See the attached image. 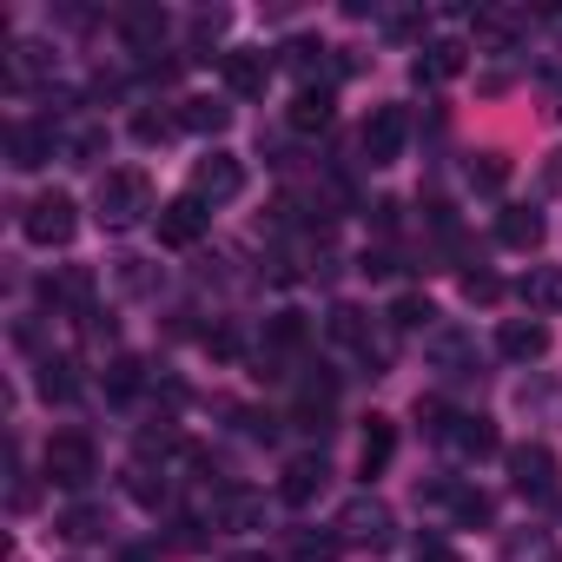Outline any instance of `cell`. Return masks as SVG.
<instances>
[{"mask_svg":"<svg viewBox=\"0 0 562 562\" xmlns=\"http://www.w3.org/2000/svg\"><path fill=\"white\" fill-rule=\"evenodd\" d=\"M430 318H437V312H430V299H417V292H404V299L391 305V325H397V331H424V338H430V331H437Z\"/></svg>","mask_w":562,"mask_h":562,"instance_id":"cell-28","label":"cell"},{"mask_svg":"<svg viewBox=\"0 0 562 562\" xmlns=\"http://www.w3.org/2000/svg\"><path fill=\"white\" fill-rule=\"evenodd\" d=\"M542 232H549V225H542V212H536V205H503V218H496V238H503L509 251H536V245H542Z\"/></svg>","mask_w":562,"mask_h":562,"instance_id":"cell-19","label":"cell"},{"mask_svg":"<svg viewBox=\"0 0 562 562\" xmlns=\"http://www.w3.org/2000/svg\"><path fill=\"white\" fill-rule=\"evenodd\" d=\"M265 338H271V345H299V338H305V318H299V312L271 318V331H265Z\"/></svg>","mask_w":562,"mask_h":562,"instance_id":"cell-39","label":"cell"},{"mask_svg":"<svg viewBox=\"0 0 562 562\" xmlns=\"http://www.w3.org/2000/svg\"><path fill=\"white\" fill-rule=\"evenodd\" d=\"M166 41V14H153V8H139V14H126V47H139V54H153Z\"/></svg>","mask_w":562,"mask_h":562,"instance_id":"cell-27","label":"cell"},{"mask_svg":"<svg viewBox=\"0 0 562 562\" xmlns=\"http://www.w3.org/2000/svg\"><path fill=\"white\" fill-rule=\"evenodd\" d=\"M463 74V41H430L417 60H411V80L417 87H443V80H457Z\"/></svg>","mask_w":562,"mask_h":562,"instance_id":"cell-17","label":"cell"},{"mask_svg":"<svg viewBox=\"0 0 562 562\" xmlns=\"http://www.w3.org/2000/svg\"><path fill=\"white\" fill-rule=\"evenodd\" d=\"M60 536H67V542H87V536H100V509H93V503H74V509L60 516Z\"/></svg>","mask_w":562,"mask_h":562,"instance_id":"cell-34","label":"cell"},{"mask_svg":"<svg viewBox=\"0 0 562 562\" xmlns=\"http://www.w3.org/2000/svg\"><path fill=\"white\" fill-rule=\"evenodd\" d=\"M218 67H225V87H232L238 100H258V93L271 87V54H265V47H232Z\"/></svg>","mask_w":562,"mask_h":562,"instance_id":"cell-11","label":"cell"},{"mask_svg":"<svg viewBox=\"0 0 562 562\" xmlns=\"http://www.w3.org/2000/svg\"><path fill=\"white\" fill-rule=\"evenodd\" d=\"M509 490H516L522 503H555V490H562L555 450H549V443H516V450H509Z\"/></svg>","mask_w":562,"mask_h":562,"instance_id":"cell-3","label":"cell"},{"mask_svg":"<svg viewBox=\"0 0 562 562\" xmlns=\"http://www.w3.org/2000/svg\"><path fill=\"white\" fill-rule=\"evenodd\" d=\"M417 562H463V555H457L450 542H437V536H430V542H417Z\"/></svg>","mask_w":562,"mask_h":562,"instance_id":"cell-41","label":"cell"},{"mask_svg":"<svg viewBox=\"0 0 562 562\" xmlns=\"http://www.w3.org/2000/svg\"><path fill=\"white\" fill-rule=\"evenodd\" d=\"M179 126H186V133H225V126H232V106H218V100H186V106H179Z\"/></svg>","mask_w":562,"mask_h":562,"instance_id":"cell-25","label":"cell"},{"mask_svg":"<svg viewBox=\"0 0 562 562\" xmlns=\"http://www.w3.org/2000/svg\"><path fill=\"white\" fill-rule=\"evenodd\" d=\"M516 299L529 305V318L562 312V265H529V271H522V285H516Z\"/></svg>","mask_w":562,"mask_h":562,"instance_id":"cell-15","label":"cell"},{"mask_svg":"<svg viewBox=\"0 0 562 562\" xmlns=\"http://www.w3.org/2000/svg\"><path fill=\"white\" fill-rule=\"evenodd\" d=\"M325 483H331L325 457H292V463H285V476H278V496H285L292 509H305V503H312Z\"/></svg>","mask_w":562,"mask_h":562,"instance_id":"cell-16","label":"cell"},{"mask_svg":"<svg viewBox=\"0 0 562 562\" xmlns=\"http://www.w3.org/2000/svg\"><path fill=\"white\" fill-rule=\"evenodd\" d=\"M325 331H331L338 345H358V351H371V318H364L358 305H331V318H325Z\"/></svg>","mask_w":562,"mask_h":562,"instance_id":"cell-24","label":"cell"},{"mask_svg":"<svg viewBox=\"0 0 562 562\" xmlns=\"http://www.w3.org/2000/svg\"><path fill=\"white\" fill-rule=\"evenodd\" d=\"M126 496H133V503H146V509H159L172 490H166V476H153L146 463H133V470H126Z\"/></svg>","mask_w":562,"mask_h":562,"instance_id":"cell-31","label":"cell"},{"mask_svg":"<svg viewBox=\"0 0 562 562\" xmlns=\"http://www.w3.org/2000/svg\"><path fill=\"white\" fill-rule=\"evenodd\" d=\"M93 271H80V265H67V271H54V278H41V305L47 312H74V318H93Z\"/></svg>","mask_w":562,"mask_h":562,"instance_id":"cell-7","label":"cell"},{"mask_svg":"<svg viewBox=\"0 0 562 562\" xmlns=\"http://www.w3.org/2000/svg\"><path fill=\"white\" fill-rule=\"evenodd\" d=\"M238 192H245V166H238L232 153H205V159L192 166V199L225 205V199H238Z\"/></svg>","mask_w":562,"mask_h":562,"instance_id":"cell-8","label":"cell"},{"mask_svg":"<svg viewBox=\"0 0 562 562\" xmlns=\"http://www.w3.org/2000/svg\"><path fill=\"white\" fill-rule=\"evenodd\" d=\"M41 470H47V483H60V490H87V483L100 476V450H93V437H80V430H60V437L47 443Z\"/></svg>","mask_w":562,"mask_h":562,"instance_id":"cell-2","label":"cell"},{"mask_svg":"<svg viewBox=\"0 0 562 562\" xmlns=\"http://www.w3.org/2000/svg\"><path fill=\"white\" fill-rule=\"evenodd\" d=\"M139 384H146V364L139 358H113L106 364V397H133Z\"/></svg>","mask_w":562,"mask_h":562,"instance_id":"cell-32","label":"cell"},{"mask_svg":"<svg viewBox=\"0 0 562 562\" xmlns=\"http://www.w3.org/2000/svg\"><path fill=\"white\" fill-rule=\"evenodd\" d=\"M218 34H225V14H199V21H192V41H199V47L218 41Z\"/></svg>","mask_w":562,"mask_h":562,"instance_id":"cell-40","label":"cell"},{"mask_svg":"<svg viewBox=\"0 0 562 562\" xmlns=\"http://www.w3.org/2000/svg\"><path fill=\"white\" fill-rule=\"evenodd\" d=\"M278 60H285L292 74H305V80H312V74L325 67V47H318V41H285V47H278Z\"/></svg>","mask_w":562,"mask_h":562,"instance_id":"cell-33","label":"cell"},{"mask_svg":"<svg viewBox=\"0 0 562 562\" xmlns=\"http://www.w3.org/2000/svg\"><path fill=\"white\" fill-rule=\"evenodd\" d=\"M424 351H430V364H437L443 378H476V338H470V331L437 325V331L424 338Z\"/></svg>","mask_w":562,"mask_h":562,"instance_id":"cell-10","label":"cell"},{"mask_svg":"<svg viewBox=\"0 0 562 562\" xmlns=\"http://www.w3.org/2000/svg\"><path fill=\"white\" fill-rule=\"evenodd\" d=\"M166 133H172V120H159V113H139V120H133V139H139V146H159Z\"/></svg>","mask_w":562,"mask_h":562,"instance_id":"cell-38","label":"cell"},{"mask_svg":"<svg viewBox=\"0 0 562 562\" xmlns=\"http://www.w3.org/2000/svg\"><path fill=\"white\" fill-rule=\"evenodd\" d=\"M470 179H476V186H503V179H509L503 153H476V159H470Z\"/></svg>","mask_w":562,"mask_h":562,"instance_id":"cell-37","label":"cell"},{"mask_svg":"<svg viewBox=\"0 0 562 562\" xmlns=\"http://www.w3.org/2000/svg\"><path fill=\"white\" fill-rule=\"evenodd\" d=\"M443 443L463 457V463H483V457H496V424L490 417H450V430H443Z\"/></svg>","mask_w":562,"mask_h":562,"instance_id":"cell-14","label":"cell"},{"mask_svg":"<svg viewBox=\"0 0 562 562\" xmlns=\"http://www.w3.org/2000/svg\"><path fill=\"white\" fill-rule=\"evenodd\" d=\"M463 299L470 305H496L503 299V278L496 271H463Z\"/></svg>","mask_w":562,"mask_h":562,"instance_id":"cell-35","label":"cell"},{"mask_svg":"<svg viewBox=\"0 0 562 562\" xmlns=\"http://www.w3.org/2000/svg\"><path fill=\"white\" fill-rule=\"evenodd\" d=\"M34 384H41V397H47V404H74V397H80V384H74V364H54V358L41 364V378H34Z\"/></svg>","mask_w":562,"mask_h":562,"instance_id":"cell-29","label":"cell"},{"mask_svg":"<svg viewBox=\"0 0 562 562\" xmlns=\"http://www.w3.org/2000/svg\"><path fill=\"white\" fill-rule=\"evenodd\" d=\"M503 562H555L549 529H509L503 536Z\"/></svg>","mask_w":562,"mask_h":562,"instance_id":"cell-23","label":"cell"},{"mask_svg":"<svg viewBox=\"0 0 562 562\" xmlns=\"http://www.w3.org/2000/svg\"><path fill=\"white\" fill-rule=\"evenodd\" d=\"M338 542H345V549H384V542H391V509H384L378 496H351V503L338 509Z\"/></svg>","mask_w":562,"mask_h":562,"instance_id":"cell-5","label":"cell"},{"mask_svg":"<svg viewBox=\"0 0 562 562\" xmlns=\"http://www.w3.org/2000/svg\"><path fill=\"white\" fill-rule=\"evenodd\" d=\"M404 139H411V113L404 106H378L371 120H364V159L371 166H397V153H404Z\"/></svg>","mask_w":562,"mask_h":562,"instance_id":"cell-6","label":"cell"},{"mask_svg":"<svg viewBox=\"0 0 562 562\" xmlns=\"http://www.w3.org/2000/svg\"><path fill=\"white\" fill-rule=\"evenodd\" d=\"M21 232H27L34 245H67V238L80 232V205H74L67 192H41V199L21 212Z\"/></svg>","mask_w":562,"mask_h":562,"instance_id":"cell-4","label":"cell"},{"mask_svg":"<svg viewBox=\"0 0 562 562\" xmlns=\"http://www.w3.org/2000/svg\"><path fill=\"white\" fill-rule=\"evenodd\" d=\"M285 120H292V133H325L331 126V87H299Z\"/></svg>","mask_w":562,"mask_h":562,"instance_id":"cell-20","label":"cell"},{"mask_svg":"<svg viewBox=\"0 0 562 562\" xmlns=\"http://www.w3.org/2000/svg\"><path fill=\"white\" fill-rule=\"evenodd\" d=\"M8 153H14V166H21V172H41V166L60 153V133H54V120L14 126V133H8Z\"/></svg>","mask_w":562,"mask_h":562,"instance_id":"cell-12","label":"cell"},{"mask_svg":"<svg viewBox=\"0 0 562 562\" xmlns=\"http://www.w3.org/2000/svg\"><path fill=\"white\" fill-rule=\"evenodd\" d=\"M153 225H159V245H199V238H205V225H212V205L186 192V199L159 205V218H153Z\"/></svg>","mask_w":562,"mask_h":562,"instance_id":"cell-9","label":"cell"},{"mask_svg":"<svg viewBox=\"0 0 562 562\" xmlns=\"http://www.w3.org/2000/svg\"><path fill=\"white\" fill-rule=\"evenodd\" d=\"M120 562H159V555H153V549H126Z\"/></svg>","mask_w":562,"mask_h":562,"instance_id":"cell-42","label":"cell"},{"mask_svg":"<svg viewBox=\"0 0 562 562\" xmlns=\"http://www.w3.org/2000/svg\"><path fill=\"white\" fill-rule=\"evenodd\" d=\"M391 457H397V430H391V417H371L364 424V443H358V470L364 476H384Z\"/></svg>","mask_w":562,"mask_h":562,"instance_id":"cell-21","label":"cell"},{"mask_svg":"<svg viewBox=\"0 0 562 562\" xmlns=\"http://www.w3.org/2000/svg\"><path fill=\"white\" fill-rule=\"evenodd\" d=\"M225 562H265V549H238V555H225Z\"/></svg>","mask_w":562,"mask_h":562,"instance_id":"cell-43","label":"cell"},{"mask_svg":"<svg viewBox=\"0 0 562 562\" xmlns=\"http://www.w3.org/2000/svg\"><path fill=\"white\" fill-rule=\"evenodd\" d=\"M106 153V126H80V133H60V159L67 166H93Z\"/></svg>","mask_w":562,"mask_h":562,"instance_id":"cell-26","label":"cell"},{"mask_svg":"<svg viewBox=\"0 0 562 562\" xmlns=\"http://www.w3.org/2000/svg\"><path fill=\"white\" fill-rule=\"evenodd\" d=\"M522 27H529L522 14H476V41H490V47H516Z\"/></svg>","mask_w":562,"mask_h":562,"instance_id":"cell-30","label":"cell"},{"mask_svg":"<svg viewBox=\"0 0 562 562\" xmlns=\"http://www.w3.org/2000/svg\"><path fill=\"white\" fill-rule=\"evenodd\" d=\"M93 218H100L106 232H133V225L159 218V205H153V179H146L139 166L106 172V179H100V192H93Z\"/></svg>","mask_w":562,"mask_h":562,"instance_id":"cell-1","label":"cell"},{"mask_svg":"<svg viewBox=\"0 0 562 562\" xmlns=\"http://www.w3.org/2000/svg\"><path fill=\"white\" fill-rule=\"evenodd\" d=\"M496 351H503L509 364H536V358L549 351V325H542V318H509V325L496 331Z\"/></svg>","mask_w":562,"mask_h":562,"instance_id":"cell-13","label":"cell"},{"mask_svg":"<svg viewBox=\"0 0 562 562\" xmlns=\"http://www.w3.org/2000/svg\"><path fill=\"white\" fill-rule=\"evenodd\" d=\"M47 74H54V47H47V41H21L14 60H8V80L27 87V80H47Z\"/></svg>","mask_w":562,"mask_h":562,"instance_id":"cell-22","label":"cell"},{"mask_svg":"<svg viewBox=\"0 0 562 562\" xmlns=\"http://www.w3.org/2000/svg\"><path fill=\"white\" fill-rule=\"evenodd\" d=\"M265 522V496L258 490H218V503H212V529H258Z\"/></svg>","mask_w":562,"mask_h":562,"instance_id":"cell-18","label":"cell"},{"mask_svg":"<svg viewBox=\"0 0 562 562\" xmlns=\"http://www.w3.org/2000/svg\"><path fill=\"white\" fill-rule=\"evenodd\" d=\"M338 536H299V549H292V562H338Z\"/></svg>","mask_w":562,"mask_h":562,"instance_id":"cell-36","label":"cell"}]
</instances>
